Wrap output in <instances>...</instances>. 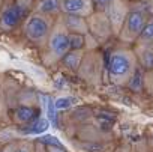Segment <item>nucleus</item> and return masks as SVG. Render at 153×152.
I'll return each mask as SVG.
<instances>
[{"mask_svg": "<svg viewBox=\"0 0 153 152\" xmlns=\"http://www.w3.org/2000/svg\"><path fill=\"white\" fill-rule=\"evenodd\" d=\"M108 71L114 82H123L134 72L132 57L123 51H116L108 59Z\"/></svg>", "mask_w": 153, "mask_h": 152, "instance_id": "obj_1", "label": "nucleus"}, {"mask_svg": "<svg viewBox=\"0 0 153 152\" xmlns=\"http://www.w3.org/2000/svg\"><path fill=\"white\" fill-rule=\"evenodd\" d=\"M48 47L50 53L56 60L63 59V56L71 50L69 48V32L66 30L63 21L54 27L53 33L48 36Z\"/></svg>", "mask_w": 153, "mask_h": 152, "instance_id": "obj_2", "label": "nucleus"}, {"mask_svg": "<svg viewBox=\"0 0 153 152\" xmlns=\"http://www.w3.org/2000/svg\"><path fill=\"white\" fill-rule=\"evenodd\" d=\"M26 35L33 42H44L50 36V23L42 15H33L26 23Z\"/></svg>", "mask_w": 153, "mask_h": 152, "instance_id": "obj_3", "label": "nucleus"}, {"mask_svg": "<svg viewBox=\"0 0 153 152\" xmlns=\"http://www.w3.org/2000/svg\"><path fill=\"white\" fill-rule=\"evenodd\" d=\"M60 11L63 14L89 18L95 12V5L92 0H60Z\"/></svg>", "mask_w": 153, "mask_h": 152, "instance_id": "obj_4", "label": "nucleus"}, {"mask_svg": "<svg viewBox=\"0 0 153 152\" xmlns=\"http://www.w3.org/2000/svg\"><path fill=\"white\" fill-rule=\"evenodd\" d=\"M105 14L110 20V24H111V30L114 33H120L123 24H125V20H126V6L123 3V0H113V2L107 6L105 9Z\"/></svg>", "mask_w": 153, "mask_h": 152, "instance_id": "obj_5", "label": "nucleus"}, {"mask_svg": "<svg viewBox=\"0 0 153 152\" xmlns=\"http://www.w3.org/2000/svg\"><path fill=\"white\" fill-rule=\"evenodd\" d=\"M144 24H146L144 14L140 12V11H132L126 15L125 24H123L120 32L123 33V38L126 36V39H135V38L140 36Z\"/></svg>", "mask_w": 153, "mask_h": 152, "instance_id": "obj_6", "label": "nucleus"}, {"mask_svg": "<svg viewBox=\"0 0 153 152\" xmlns=\"http://www.w3.org/2000/svg\"><path fill=\"white\" fill-rule=\"evenodd\" d=\"M89 32L92 35H95L98 39H105L110 33H111V24H110V20L107 17L105 12H93L89 20Z\"/></svg>", "mask_w": 153, "mask_h": 152, "instance_id": "obj_7", "label": "nucleus"}, {"mask_svg": "<svg viewBox=\"0 0 153 152\" xmlns=\"http://www.w3.org/2000/svg\"><path fill=\"white\" fill-rule=\"evenodd\" d=\"M24 11L18 3H14L11 6H8L3 12L2 17H0V21H2V26L5 29H14L21 20H23Z\"/></svg>", "mask_w": 153, "mask_h": 152, "instance_id": "obj_8", "label": "nucleus"}, {"mask_svg": "<svg viewBox=\"0 0 153 152\" xmlns=\"http://www.w3.org/2000/svg\"><path fill=\"white\" fill-rule=\"evenodd\" d=\"M63 24L69 33H89V23L84 17L72 15V14H63Z\"/></svg>", "mask_w": 153, "mask_h": 152, "instance_id": "obj_9", "label": "nucleus"}, {"mask_svg": "<svg viewBox=\"0 0 153 152\" xmlns=\"http://www.w3.org/2000/svg\"><path fill=\"white\" fill-rule=\"evenodd\" d=\"M63 63L66 68L72 69V71H76L80 68L81 62H83V51L81 50H69L65 56H63Z\"/></svg>", "mask_w": 153, "mask_h": 152, "instance_id": "obj_10", "label": "nucleus"}, {"mask_svg": "<svg viewBox=\"0 0 153 152\" xmlns=\"http://www.w3.org/2000/svg\"><path fill=\"white\" fill-rule=\"evenodd\" d=\"M41 103H42V107L47 110V116H48V121L50 124H53L54 128H57V109L54 106V101L51 97L48 95H41Z\"/></svg>", "mask_w": 153, "mask_h": 152, "instance_id": "obj_11", "label": "nucleus"}, {"mask_svg": "<svg viewBox=\"0 0 153 152\" xmlns=\"http://www.w3.org/2000/svg\"><path fill=\"white\" fill-rule=\"evenodd\" d=\"M48 128H50V121L45 118H38L33 122H30V125L26 130H23V133L24 134H42Z\"/></svg>", "mask_w": 153, "mask_h": 152, "instance_id": "obj_12", "label": "nucleus"}, {"mask_svg": "<svg viewBox=\"0 0 153 152\" xmlns=\"http://www.w3.org/2000/svg\"><path fill=\"white\" fill-rule=\"evenodd\" d=\"M36 110L32 109V107H26V106H20L17 110H15V118L18 122H33L36 119Z\"/></svg>", "mask_w": 153, "mask_h": 152, "instance_id": "obj_13", "label": "nucleus"}, {"mask_svg": "<svg viewBox=\"0 0 153 152\" xmlns=\"http://www.w3.org/2000/svg\"><path fill=\"white\" fill-rule=\"evenodd\" d=\"M57 11H60V0H42L38 6L41 14H56Z\"/></svg>", "mask_w": 153, "mask_h": 152, "instance_id": "obj_14", "label": "nucleus"}, {"mask_svg": "<svg viewBox=\"0 0 153 152\" xmlns=\"http://www.w3.org/2000/svg\"><path fill=\"white\" fill-rule=\"evenodd\" d=\"M86 45V35L83 33H69V48L83 50Z\"/></svg>", "mask_w": 153, "mask_h": 152, "instance_id": "obj_15", "label": "nucleus"}, {"mask_svg": "<svg viewBox=\"0 0 153 152\" xmlns=\"http://www.w3.org/2000/svg\"><path fill=\"white\" fill-rule=\"evenodd\" d=\"M129 88L132 91H141V88H143V77L138 69H134L132 75L129 77Z\"/></svg>", "mask_w": 153, "mask_h": 152, "instance_id": "obj_16", "label": "nucleus"}, {"mask_svg": "<svg viewBox=\"0 0 153 152\" xmlns=\"http://www.w3.org/2000/svg\"><path fill=\"white\" fill-rule=\"evenodd\" d=\"M141 41H152L153 39V21H149L144 24L140 36H138Z\"/></svg>", "mask_w": 153, "mask_h": 152, "instance_id": "obj_17", "label": "nucleus"}, {"mask_svg": "<svg viewBox=\"0 0 153 152\" xmlns=\"http://www.w3.org/2000/svg\"><path fill=\"white\" fill-rule=\"evenodd\" d=\"M72 103H74L72 98H69V97H60V98H57L54 101V106H56L57 110H66V109H69L72 106Z\"/></svg>", "mask_w": 153, "mask_h": 152, "instance_id": "obj_18", "label": "nucleus"}, {"mask_svg": "<svg viewBox=\"0 0 153 152\" xmlns=\"http://www.w3.org/2000/svg\"><path fill=\"white\" fill-rule=\"evenodd\" d=\"M80 148L84 152H104L105 151V146L99 145V143H83V145H80Z\"/></svg>", "mask_w": 153, "mask_h": 152, "instance_id": "obj_19", "label": "nucleus"}, {"mask_svg": "<svg viewBox=\"0 0 153 152\" xmlns=\"http://www.w3.org/2000/svg\"><path fill=\"white\" fill-rule=\"evenodd\" d=\"M39 142H41V143H45V145H50V146H54V148L65 149V148H63V145L59 142V139H57V137H54V136H42V137L39 139Z\"/></svg>", "mask_w": 153, "mask_h": 152, "instance_id": "obj_20", "label": "nucleus"}, {"mask_svg": "<svg viewBox=\"0 0 153 152\" xmlns=\"http://www.w3.org/2000/svg\"><path fill=\"white\" fill-rule=\"evenodd\" d=\"M141 63L144 65V68H153V51L152 50H146L141 53Z\"/></svg>", "mask_w": 153, "mask_h": 152, "instance_id": "obj_21", "label": "nucleus"}, {"mask_svg": "<svg viewBox=\"0 0 153 152\" xmlns=\"http://www.w3.org/2000/svg\"><path fill=\"white\" fill-rule=\"evenodd\" d=\"M93 2V5H95V9L98 8V9H107V6L113 2V0H92Z\"/></svg>", "mask_w": 153, "mask_h": 152, "instance_id": "obj_22", "label": "nucleus"}, {"mask_svg": "<svg viewBox=\"0 0 153 152\" xmlns=\"http://www.w3.org/2000/svg\"><path fill=\"white\" fill-rule=\"evenodd\" d=\"M98 119L99 121H104V122H108V124H113L114 122V116H111L108 113H99L98 115Z\"/></svg>", "mask_w": 153, "mask_h": 152, "instance_id": "obj_23", "label": "nucleus"}, {"mask_svg": "<svg viewBox=\"0 0 153 152\" xmlns=\"http://www.w3.org/2000/svg\"><path fill=\"white\" fill-rule=\"evenodd\" d=\"M53 152H66L65 149H60V148H56V149H53Z\"/></svg>", "mask_w": 153, "mask_h": 152, "instance_id": "obj_24", "label": "nucleus"}, {"mask_svg": "<svg viewBox=\"0 0 153 152\" xmlns=\"http://www.w3.org/2000/svg\"><path fill=\"white\" fill-rule=\"evenodd\" d=\"M15 152H27V151H24V149H15Z\"/></svg>", "mask_w": 153, "mask_h": 152, "instance_id": "obj_25", "label": "nucleus"}]
</instances>
